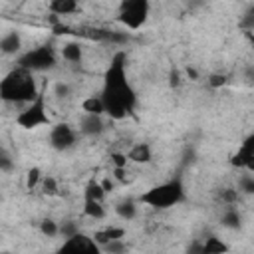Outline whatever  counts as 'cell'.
Returning <instances> with one entry per match:
<instances>
[{"label":"cell","instance_id":"obj_6","mask_svg":"<svg viewBox=\"0 0 254 254\" xmlns=\"http://www.w3.org/2000/svg\"><path fill=\"white\" fill-rule=\"evenodd\" d=\"M149 10H151V2L149 0H123L117 20L127 30H139L147 22Z\"/></svg>","mask_w":254,"mask_h":254},{"label":"cell","instance_id":"obj_8","mask_svg":"<svg viewBox=\"0 0 254 254\" xmlns=\"http://www.w3.org/2000/svg\"><path fill=\"white\" fill-rule=\"evenodd\" d=\"M60 250L62 252L64 250H71V252H95L97 254L101 250V246L93 240V236H87L83 232H75L73 236H69V238H65L62 242Z\"/></svg>","mask_w":254,"mask_h":254},{"label":"cell","instance_id":"obj_23","mask_svg":"<svg viewBox=\"0 0 254 254\" xmlns=\"http://www.w3.org/2000/svg\"><path fill=\"white\" fill-rule=\"evenodd\" d=\"M42 179H44V175H42L40 167H32V169L26 173V189H28V190L38 189L40 183H42Z\"/></svg>","mask_w":254,"mask_h":254},{"label":"cell","instance_id":"obj_9","mask_svg":"<svg viewBox=\"0 0 254 254\" xmlns=\"http://www.w3.org/2000/svg\"><path fill=\"white\" fill-rule=\"evenodd\" d=\"M105 129V123L101 119V115H95V113H83L81 119H79V133L83 137H97L101 135Z\"/></svg>","mask_w":254,"mask_h":254},{"label":"cell","instance_id":"obj_11","mask_svg":"<svg viewBox=\"0 0 254 254\" xmlns=\"http://www.w3.org/2000/svg\"><path fill=\"white\" fill-rule=\"evenodd\" d=\"M127 157H129V161H133V163L147 165V163H151V159H153V149H151L149 143H135V145L129 147Z\"/></svg>","mask_w":254,"mask_h":254},{"label":"cell","instance_id":"obj_2","mask_svg":"<svg viewBox=\"0 0 254 254\" xmlns=\"http://www.w3.org/2000/svg\"><path fill=\"white\" fill-rule=\"evenodd\" d=\"M34 71L16 65L12 71H8L4 75V79L0 81V97L6 103H18V105H26L30 101H34L40 93L36 81H34Z\"/></svg>","mask_w":254,"mask_h":254},{"label":"cell","instance_id":"obj_27","mask_svg":"<svg viewBox=\"0 0 254 254\" xmlns=\"http://www.w3.org/2000/svg\"><path fill=\"white\" fill-rule=\"evenodd\" d=\"M111 163H113V169H115V167H127L129 157H127V153L113 151V153H111Z\"/></svg>","mask_w":254,"mask_h":254},{"label":"cell","instance_id":"obj_19","mask_svg":"<svg viewBox=\"0 0 254 254\" xmlns=\"http://www.w3.org/2000/svg\"><path fill=\"white\" fill-rule=\"evenodd\" d=\"M81 109L83 113H95V115H103L105 113V103L101 99V95H89L81 101Z\"/></svg>","mask_w":254,"mask_h":254},{"label":"cell","instance_id":"obj_33","mask_svg":"<svg viewBox=\"0 0 254 254\" xmlns=\"http://www.w3.org/2000/svg\"><path fill=\"white\" fill-rule=\"evenodd\" d=\"M242 171L254 173V155H248V157H246V163H244V169H242Z\"/></svg>","mask_w":254,"mask_h":254},{"label":"cell","instance_id":"obj_34","mask_svg":"<svg viewBox=\"0 0 254 254\" xmlns=\"http://www.w3.org/2000/svg\"><path fill=\"white\" fill-rule=\"evenodd\" d=\"M179 83H181V75H179V71L175 69V71H171V85H175V87H177Z\"/></svg>","mask_w":254,"mask_h":254},{"label":"cell","instance_id":"obj_5","mask_svg":"<svg viewBox=\"0 0 254 254\" xmlns=\"http://www.w3.org/2000/svg\"><path fill=\"white\" fill-rule=\"evenodd\" d=\"M16 125L22 129H36L42 125H50V115L46 109V93L40 89L38 97L24 105V109L16 115Z\"/></svg>","mask_w":254,"mask_h":254},{"label":"cell","instance_id":"obj_26","mask_svg":"<svg viewBox=\"0 0 254 254\" xmlns=\"http://www.w3.org/2000/svg\"><path fill=\"white\" fill-rule=\"evenodd\" d=\"M75 232H79V226H77L75 220H65V222L60 224V234H62L64 238H69V236H73Z\"/></svg>","mask_w":254,"mask_h":254},{"label":"cell","instance_id":"obj_15","mask_svg":"<svg viewBox=\"0 0 254 254\" xmlns=\"http://www.w3.org/2000/svg\"><path fill=\"white\" fill-rule=\"evenodd\" d=\"M79 8V0H50V12L54 16H69Z\"/></svg>","mask_w":254,"mask_h":254},{"label":"cell","instance_id":"obj_16","mask_svg":"<svg viewBox=\"0 0 254 254\" xmlns=\"http://www.w3.org/2000/svg\"><path fill=\"white\" fill-rule=\"evenodd\" d=\"M105 214H107V210H105L101 200L83 196V216L93 218V220H101V218H105Z\"/></svg>","mask_w":254,"mask_h":254},{"label":"cell","instance_id":"obj_17","mask_svg":"<svg viewBox=\"0 0 254 254\" xmlns=\"http://www.w3.org/2000/svg\"><path fill=\"white\" fill-rule=\"evenodd\" d=\"M137 202L135 200H121L115 204V214L121 218V220H133L137 216Z\"/></svg>","mask_w":254,"mask_h":254},{"label":"cell","instance_id":"obj_3","mask_svg":"<svg viewBox=\"0 0 254 254\" xmlns=\"http://www.w3.org/2000/svg\"><path fill=\"white\" fill-rule=\"evenodd\" d=\"M183 200H185V187H183L181 179H171V181H165L161 185H155L139 196L141 204H147V206L157 208V210L171 208Z\"/></svg>","mask_w":254,"mask_h":254},{"label":"cell","instance_id":"obj_25","mask_svg":"<svg viewBox=\"0 0 254 254\" xmlns=\"http://www.w3.org/2000/svg\"><path fill=\"white\" fill-rule=\"evenodd\" d=\"M238 190L244 192V194H254V173H248V175L240 177Z\"/></svg>","mask_w":254,"mask_h":254},{"label":"cell","instance_id":"obj_12","mask_svg":"<svg viewBox=\"0 0 254 254\" xmlns=\"http://www.w3.org/2000/svg\"><path fill=\"white\" fill-rule=\"evenodd\" d=\"M0 50H2L4 56H16L22 50V38H20V34L16 30L6 32L2 36V40H0Z\"/></svg>","mask_w":254,"mask_h":254},{"label":"cell","instance_id":"obj_10","mask_svg":"<svg viewBox=\"0 0 254 254\" xmlns=\"http://www.w3.org/2000/svg\"><path fill=\"white\" fill-rule=\"evenodd\" d=\"M125 234H127V230H125L123 226H105V228H99V230L93 232V240L103 248V246H107L109 242L123 238Z\"/></svg>","mask_w":254,"mask_h":254},{"label":"cell","instance_id":"obj_29","mask_svg":"<svg viewBox=\"0 0 254 254\" xmlns=\"http://www.w3.org/2000/svg\"><path fill=\"white\" fill-rule=\"evenodd\" d=\"M240 151H244L246 155H254V133L252 135H248L244 141H242V145L238 147Z\"/></svg>","mask_w":254,"mask_h":254},{"label":"cell","instance_id":"obj_28","mask_svg":"<svg viewBox=\"0 0 254 254\" xmlns=\"http://www.w3.org/2000/svg\"><path fill=\"white\" fill-rule=\"evenodd\" d=\"M224 83H226V75H224V73H212V75L208 77V85L214 87V89H216V87H222Z\"/></svg>","mask_w":254,"mask_h":254},{"label":"cell","instance_id":"obj_4","mask_svg":"<svg viewBox=\"0 0 254 254\" xmlns=\"http://www.w3.org/2000/svg\"><path fill=\"white\" fill-rule=\"evenodd\" d=\"M18 65H22L30 71H48V69H54L58 65V54H56L54 46L42 44L38 48L24 52L18 58Z\"/></svg>","mask_w":254,"mask_h":254},{"label":"cell","instance_id":"obj_31","mask_svg":"<svg viewBox=\"0 0 254 254\" xmlns=\"http://www.w3.org/2000/svg\"><path fill=\"white\" fill-rule=\"evenodd\" d=\"M56 95L58 97H67L69 93H71V87L67 85V83H64V81H60V83H56Z\"/></svg>","mask_w":254,"mask_h":254},{"label":"cell","instance_id":"obj_22","mask_svg":"<svg viewBox=\"0 0 254 254\" xmlns=\"http://www.w3.org/2000/svg\"><path fill=\"white\" fill-rule=\"evenodd\" d=\"M40 232L48 238H56L60 234V222H56L54 218H44L40 222Z\"/></svg>","mask_w":254,"mask_h":254},{"label":"cell","instance_id":"obj_7","mask_svg":"<svg viewBox=\"0 0 254 254\" xmlns=\"http://www.w3.org/2000/svg\"><path fill=\"white\" fill-rule=\"evenodd\" d=\"M77 137H79V131H75L69 123H56L52 129H50V145L56 149V151H69L75 147L77 143Z\"/></svg>","mask_w":254,"mask_h":254},{"label":"cell","instance_id":"obj_14","mask_svg":"<svg viewBox=\"0 0 254 254\" xmlns=\"http://www.w3.org/2000/svg\"><path fill=\"white\" fill-rule=\"evenodd\" d=\"M240 222H242V216L236 208V204H226L222 214H220V224L224 228H230V230H236L240 228Z\"/></svg>","mask_w":254,"mask_h":254},{"label":"cell","instance_id":"obj_13","mask_svg":"<svg viewBox=\"0 0 254 254\" xmlns=\"http://www.w3.org/2000/svg\"><path fill=\"white\" fill-rule=\"evenodd\" d=\"M60 56L67 64H81V60H83V48H81L79 42H67V44L62 46Z\"/></svg>","mask_w":254,"mask_h":254},{"label":"cell","instance_id":"obj_1","mask_svg":"<svg viewBox=\"0 0 254 254\" xmlns=\"http://www.w3.org/2000/svg\"><path fill=\"white\" fill-rule=\"evenodd\" d=\"M127 56L125 52H117L103 75L101 99L105 103V113L111 119H125L133 113L137 97L127 77Z\"/></svg>","mask_w":254,"mask_h":254},{"label":"cell","instance_id":"obj_24","mask_svg":"<svg viewBox=\"0 0 254 254\" xmlns=\"http://www.w3.org/2000/svg\"><path fill=\"white\" fill-rule=\"evenodd\" d=\"M218 198L222 200L224 206H226V204H236V202L240 200V190H238V189H232V187L222 189V190L218 192Z\"/></svg>","mask_w":254,"mask_h":254},{"label":"cell","instance_id":"obj_21","mask_svg":"<svg viewBox=\"0 0 254 254\" xmlns=\"http://www.w3.org/2000/svg\"><path fill=\"white\" fill-rule=\"evenodd\" d=\"M40 190H42V194H46V196H56V194L60 192V185H58L56 177L44 175V179H42V183H40Z\"/></svg>","mask_w":254,"mask_h":254},{"label":"cell","instance_id":"obj_20","mask_svg":"<svg viewBox=\"0 0 254 254\" xmlns=\"http://www.w3.org/2000/svg\"><path fill=\"white\" fill-rule=\"evenodd\" d=\"M105 194H107V190H105L103 183H99V181H89V183L85 185V189H83V196L95 198V200H101V202H103Z\"/></svg>","mask_w":254,"mask_h":254},{"label":"cell","instance_id":"obj_32","mask_svg":"<svg viewBox=\"0 0 254 254\" xmlns=\"http://www.w3.org/2000/svg\"><path fill=\"white\" fill-rule=\"evenodd\" d=\"M0 167H2L4 173H8V171L12 169V161H10V155H8L6 149H2V155H0Z\"/></svg>","mask_w":254,"mask_h":254},{"label":"cell","instance_id":"obj_18","mask_svg":"<svg viewBox=\"0 0 254 254\" xmlns=\"http://www.w3.org/2000/svg\"><path fill=\"white\" fill-rule=\"evenodd\" d=\"M196 250H198V252H204V254H220V252H226L228 246H226L220 238H216V236H208L200 246H196Z\"/></svg>","mask_w":254,"mask_h":254},{"label":"cell","instance_id":"obj_30","mask_svg":"<svg viewBox=\"0 0 254 254\" xmlns=\"http://www.w3.org/2000/svg\"><path fill=\"white\" fill-rule=\"evenodd\" d=\"M101 250H105V252H123V250H125L123 238H119V240H113V242H109V244H107V246H103Z\"/></svg>","mask_w":254,"mask_h":254}]
</instances>
